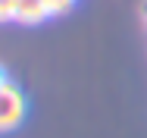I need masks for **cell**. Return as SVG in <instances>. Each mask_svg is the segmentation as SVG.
<instances>
[{
    "mask_svg": "<svg viewBox=\"0 0 147 138\" xmlns=\"http://www.w3.org/2000/svg\"><path fill=\"white\" fill-rule=\"evenodd\" d=\"M28 116V97L16 82H6L0 88V132H13Z\"/></svg>",
    "mask_w": 147,
    "mask_h": 138,
    "instance_id": "6da1fadb",
    "label": "cell"
},
{
    "mask_svg": "<svg viewBox=\"0 0 147 138\" xmlns=\"http://www.w3.org/2000/svg\"><path fill=\"white\" fill-rule=\"evenodd\" d=\"M9 82V75H6V69H3V66H0V88H3V85Z\"/></svg>",
    "mask_w": 147,
    "mask_h": 138,
    "instance_id": "5b68a950",
    "label": "cell"
},
{
    "mask_svg": "<svg viewBox=\"0 0 147 138\" xmlns=\"http://www.w3.org/2000/svg\"><path fill=\"white\" fill-rule=\"evenodd\" d=\"M0 22H13V0H0Z\"/></svg>",
    "mask_w": 147,
    "mask_h": 138,
    "instance_id": "277c9868",
    "label": "cell"
},
{
    "mask_svg": "<svg viewBox=\"0 0 147 138\" xmlns=\"http://www.w3.org/2000/svg\"><path fill=\"white\" fill-rule=\"evenodd\" d=\"M44 3H47L50 16H63V13H69V10H72V3H75V0H44Z\"/></svg>",
    "mask_w": 147,
    "mask_h": 138,
    "instance_id": "3957f363",
    "label": "cell"
},
{
    "mask_svg": "<svg viewBox=\"0 0 147 138\" xmlns=\"http://www.w3.org/2000/svg\"><path fill=\"white\" fill-rule=\"evenodd\" d=\"M44 19H50V10L44 0H13V22L41 25Z\"/></svg>",
    "mask_w": 147,
    "mask_h": 138,
    "instance_id": "7a4b0ae2",
    "label": "cell"
}]
</instances>
